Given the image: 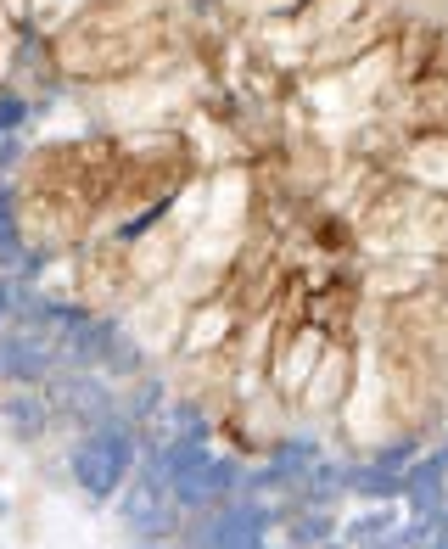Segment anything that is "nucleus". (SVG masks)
I'll use <instances>...</instances> for the list:
<instances>
[{"instance_id":"nucleus-1","label":"nucleus","mask_w":448,"mask_h":549,"mask_svg":"<svg viewBox=\"0 0 448 549\" xmlns=\"http://www.w3.org/2000/svg\"><path fill=\"white\" fill-rule=\"evenodd\" d=\"M124 471H129V443H124V432L84 437L79 454H73V477H79V488L90 493V499H107V493L124 482Z\"/></svg>"},{"instance_id":"nucleus-2","label":"nucleus","mask_w":448,"mask_h":549,"mask_svg":"<svg viewBox=\"0 0 448 549\" xmlns=\"http://www.w3.org/2000/svg\"><path fill=\"white\" fill-rule=\"evenodd\" d=\"M6 421H12L17 437H34L51 421V409H45V398H6Z\"/></svg>"},{"instance_id":"nucleus-3","label":"nucleus","mask_w":448,"mask_h":549,"mask_svg":"<svg viewBox=\"0 0 448 549\" xmlns=\"http://www.w3.org/2000/svg\"><path fill=\"white\" fill-rule=\"evenodd\" d=\"M0 264H23V236H17L12 197L6 191H0Z\"/></svg>"}]
</instances>
